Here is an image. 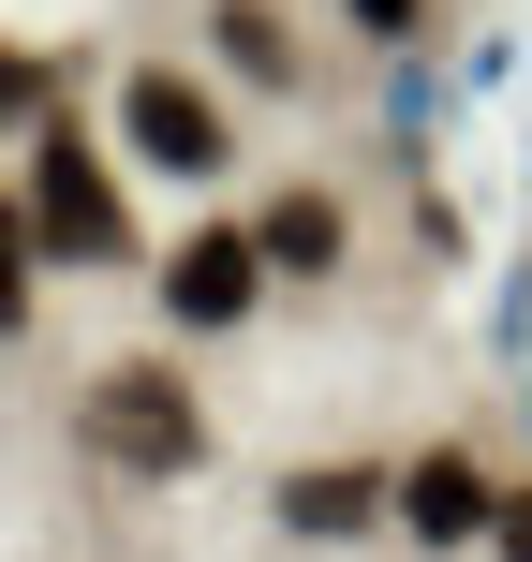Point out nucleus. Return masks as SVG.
<instances>
[{"instance_id":"nucleus-1","label":"nucleus","mask_w":532,"mask_h":562,"mask_svg":"<svg viewBox=\"0 0 532 562\" xmlns=\"http://www.w3.org/2000/svg\"><path fill=\"white\" fill-rule=\"evenodd\" d=\"M75 445L104 459V474L148 488V474H193V459H207V415H193V385H178V370L134 356V370H104V385L75 400Z\"/></svg>"},{"instance_id":"nucleus-2","label":"nucleus","mask_w":532,"mask_h":562,"mask_svg":"<svg viewBox=\"0 0 532 562\" xmlns=\"http://www.w3.org/2000/svg\"><path fill=\"white\" fill-rule=\"evenodd\" d=\"M30 237H45V252H75V267H118V252H134V207H118V178L89 164L75 119H59L45 164H30Z\"/></svg>"},{"instance_id":"nucleus-3","label":"nucleus","mask_w":532,"mask_h":562,"mask_svg":"<svg viewBox=\"0 0 532 562\" xmlns=\"http://www.w3.org/2000/svg\"><path fill=\"white\" fill-rule=\"evenodd\" d=\"M118 134H134V164H163V178L223 164V104H207L193 75H134V89H118Z\"/></svg>"},{"instance_id":"nucleus-4","label":"nucleus","mask_w":532,"mask_h":562,"mask_svg":"<svg viewBox=\"0 0 532 562\" xmlns=\"http://www.w3.org/2000/svg\"><path fill=\"white\" fill-rule=\"evenodd\" d=\"M267 296V237H178L163 252V311L178 326H237Z\"/></svg>"},{"instance_id":"nucleus-5","label":"nucleus","mask_w":532,"mask_h":562,"mask_svg":"<svg viewBox=\"0 0 532 562\" xmlns=\"http://www.w3.org/2000/svg\"><path fill=\"white\" fill-rule=\"evenodd\" d=\"M399 533H429V548H474V533H503V504H488V474L459 445H429L415 474H399Z\"/></svg>"},{"instance_id":"nucleus-6","label":"nucleus","mask_w":532,"mask_h":562,"mask_svg":"<svg viewBox=\"0 0 532 562\" xmlns=\"http://www.w3.org/2000/svg\"><path fill=\"white\" fill-rule=\"evenodd\" d=\"M370 504H399V488H385V474H355V459H326V474L281 488V518H296V533H370Z\"/></svg>"},{"instance_id":"nucleus-7","label":"nucleus","mask_w":532,"mask_h":562,"mask_svg":"<svg viewBox=\"0 0 532 562\" xmlns=\"http://www.w3.org/2000/svg\"><path fill=\"white\" fill-rule=\"evenodd\" d=\"M252 237H267V267H296V281H326V267H340V207H326V193H281Z\"/></svg>"},{"instance_id":"nucleus-8","label":"nucleus","mask_w":532,"mask_h":562,"mask_svg":"<svg viewBox=\"0 0 532 562\" xmlns=\"http://www.w3.org/2000/svg\"><path fill=\"white\" fill-rule=\"evenodd\" d=\"M223 45H237V75H267V89H281V75H296V45H281V30L252 15V0H223Z\"/></svg>"},{"instance_id":"nucleus-9","label":"nucleus","mask_w":532,"mask_h":562,"mask_svg":"<svg viewBox=\"0 0 532 562\" xmlns=\"http://www.w3.org/2000/svg\"><path fill=\"white\" fill-rule=\"evenodd\" d=\"M45 104H59V75H45L30 45H0V134H15V119H45Z\"/></svg>"},{"instance_id":"nucleus-10","label":"nucleus","mask_w":532,"mask_h":562,"mask_svg":"<svg viewBox=\"0 0 532 562\" xmlns=\"http://www.w3.org/2000/svg\"><path fill=\"white\" fill-rule=\"evenodd\" d=\"M15 326H30V223L0 207V340H15Z\"/></svg>"},{"instance_id":"nucleus-11","label":"nucleus","mask_w":532,"mask_h":562,"mask_svg":"<svg viewBox=\"0 0 532 562\" xmlns=\"http://www.w3.org/2000/svg\"><path fill=\"white\" fill-rule=\"evenodd\" d=\"M488 548H503V562H532V488H518V504H503V533H488Z\"/></svg>"},{"instance_id":"nucleus-12","label":"nucleus","mask_w":532,"mask_h":562,"mask_svg":"<svg viewBox=\"0 0 532 562\" xmlns=\"http://www.w3.org/2000/svg\"><path fill=\"white\" fill-rule=\"evenodd\" d=\"M355 15H370V30H415V15H429V0H355Z\"/></svg>"}]
</instances>
